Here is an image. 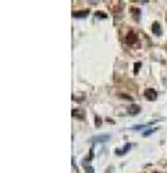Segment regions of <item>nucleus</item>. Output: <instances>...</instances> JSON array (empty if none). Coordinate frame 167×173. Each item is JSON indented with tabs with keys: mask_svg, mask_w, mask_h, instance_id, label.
Here are the masks:
<instances>
[{
	"mask_svg": "<svg viewBox=\"0 0 167 173\" xmlns=\"http://www.w3.org/2000/svg\"><path fill=\"white\" fill-rule=\"evenodd\" d=\"M71 114H73V116L77 118V119H84V118H85V111H84L82 108H74Z\"/></svg>",
	"mask_w": 167,
	"mask_h": 173,
	"instance_id": "1",
	"label": "nucleus"
},
{
	"mask_svg": "<svg viewBox=\"0 0 167 173\" xmlns=\"http://www.w3.org/2000/svg\"><path fill=\"white\" fill-rule=\"evenodd\" d=\"M145 97H146V100L155 101L157 98V94H156V91L153 90V89H146V90H145Z\"/></svg>",
	"mask_w": 167,
	"mask_h": 173,
	"instance_id": "2",
	"label": "nucleus"
},
{
	"mask_svg": "<svg viewBox=\"0 0 167 173\" xmlns=\"http://www.w3.org/2000/svg\"><path fill=\"white\" fill-rule=\"evenodd\" d=\"M109 139H110V134H99V136L92 137V141L96 144V143H104V141H107Z\"/></svg>",
	"mask_w": 167,
	"mask_h": 173,
	"instance_id": "3",
	"label": "nucleus"
},
{
	"mask_svg": "<svg viewBox=\"0 0 167 173\" xmlns=\"http://www.w3.org/2000/svg\"><path fill=\"white\" fill-rule=\"evenodd\" d=\"M128 114L130 115H137V114H139L141 112V107L137 105V104H132V105H128Z\"/></svg>",
	"mask_w": 167,
	"mask_h": 173,
	"instance_id": "4",
	"label": "nucleus"
},
{
	"mask_svg": "<svg viewBox=\"0 0 167 173\" xmlns=\"http://www.w3.org/2000/svg\"><path fill=\"white\" fill-rule=\"evenodd\" d=\"M89 14L88 10H79V11H73V17L75 18H85Z\"/></svg>",
	"mask_w": 167,
	"mask_h": 173,
	"instance_id": "5",
	"label": "nucleus"
},
{
	"mask_svg": "<svg viewBox=\"0 0 167 173\" xmlns=\"http://www.w3.org/2000/svg\"><path fill=\"white\" fill-rule=\"evenodd\" d=\"M152 32L156 35V36H160V35H162V29H160L159 22H153L152 24Z\"/></svg>",
	"mask_w": 167,
	"mask_h": 173,
	"instance_id": "6",
	"label": "nucleus"
},
{
	"mask_svg": "<svg viewBox=\"0 0 167 173\" xmlns=\"http://www.w3.org/2000/svg\"><path fill=\"white\" fill-rule=\"evenodd\" d=\"M137 42V36H135V33H132V32H130V33L127 35V43L132 44Z\"/></svg>",
	"mask_w": 167,
	"mask_h": 173,
	"instance_id": "7",
	"label": "nucleus"
},
{
	"mask_svg": "<svg viewBox=\"0 0 167 173\" xmlns=\"http://www.w3.org/2000/svg\"><path fill=\"white\" fill-rule=\"evenodd\" d=\"M131 13H132L134 18L135 19H139V17H141V11H139V8H131Z\"/></svg>",
	"mask_w": 167,
	"mask_h": 173,
	"instance_id": "8",
	"label": "nucleus"
},
{
	"mask_svg": "<svg viewBox=\"0 0 167 173\" xmlns=\"http://www.w3.org/2000/svg\"><path fill=\"white\" fill-rule=\"evenodd\" d=\"M95 17H98V18H100V19H104V18H107V14L103 13V11H96V13H95Z\"/></svg>",
	"mask_w": 167,
	"mask_h": 173,
	"instance_id": "9",
	"label": "nucleus"
},
{
	"mask_svg": "<svg viewBox=\"0 0 167 173\" xmlns=\"http://www.w3.org/2000/svg\"><path fill=\"white\" fill-rule=\"evenodd\" d=\"M141 65H142L141 63H135V65H134V73H138V71L141 69Z\"/></svg>",
	"mask_w": 167,
	"mask_h": 173,
	"instance_id": "10",
	"label": "nucleus"
},
{
	"mask_svg": "<svg viewBox=\"0 0 167 173\" xmlns=\"http://www.w3.org/2000/svg\"><path fill=\"white\" fill-rule=\"evenodd\" d=\"M148 125H149V123H148ZM148 125H137V126H134L132 129H134V130H142V129H145Z\"/></svg>",
	"mask_w": 167,
	"mask_h": 173,
	"instance_id": "11",
	"label": "nucleus"
},
{
	"mask_svg": "<svg viewBox=\"0 0 167 173\" xmlns=\"http://www.w3.org/2000/svg\"><path fill=\"white\" fill-rule=\"evenodd\" d=\"M131 148V144H125L124 145V148H123V151H124V154H125V152H127L128 149Z\"/></svg>",
	"mask_w": 167,
	"mask_h": 173,
	"instance_id": "12",
	"label": "nucleus"
},
{
	"mask_svg": "<svg viewBox=\"0 0 167 173\" xmlns=\"http://www.w3.org/2000/svg\"><path fill=\"white\" fill-rule=\"evenodd\" d=\"M120 97H121V98H128V100H132V97H131V96H125V94H120Z\"/></svg>",
	"mask_w": 167,
	"mask_h": 173,
	"instance_id": "13",
	"label": "nucleus"
},
{
	"mask_svg": "<svg viewBox=\"0 0 167 173\" xmlns=\"http://www.w3.org/2000/svg\"><path fill=\"white\" fill-rule=\"evenodd\" d=\"M155 130H156V129H152V130H148V132H145V133H143V136H148V134H150V133H153V132H155Z\"/></svg>",
	"mask_w": 167,
	"mask_h": 173,
	"instance_id": "14",
	"label": "nucleus"
},
{
	"mask_svg": "<svg viewBox=\"0 0 167 173\" xmlns=\"http://www.w3.org/2000/svg\"><path fill=\"white\" fill-rule=\"evenodd\" d=\"M100 123H102V120L99 119V118H96V125H98V126H100Z\"/></svg>",
	"mask_w": 167,
	"mask_h": 173,
	"instance_id": "15",
	"label": "nucleus"
},
{
	"mask_svg": "<svg viewBox=\"0 0 167 173\" xmlns=\"http://www.w3.org/2000/svg\"><path fill=\"white\" fill-rule=\"evenodd\" d=\"M157 173H159V172H157Z\"/></svg>",
	"mask_w": 167,
	"mask_h": 173,
	"instance_id": "16",
	"label": "nucleus"
}]
</instances>
